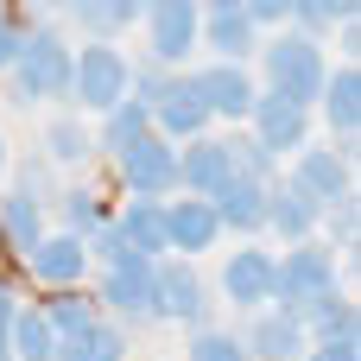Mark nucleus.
<instances>
[{"label": "nucleus", "mask_w": 361, "mask_h": 361, "mask_svg": "<svg viewBox=\"0 0 361 361\" xmlns=\"http://www.w3.org/2000/svg\"><path fill=\"white\" fill-rule=\"evenodd\" d=\"M260 63H267V95H286V102H298V108H311L317 102V89H324V76H330V63H324V51H317V38H305V32H286V38H273L267 51H260Z\"/></svg>", "instance_id": "f257e3e1"}, {"label": "nucleus", "mask_w": 361, "mask_h": 361, "mask_svg": "<svg viewBox=\"0 0 361 361\" xmlns=\"http://www.w3.org/2000/svg\"><path fill=\"white\" fill-rule=\"evenodd\" d=\"M305 361H361L355 343H317V349H305Z\"/></svg>", "instance_id": "f704fd0d"}, {"label": "nucleus", "mask_w": 361, "mask_h": 361, "mask_svg": "<svg viewBox=\"0 0 361 361\" xmlns=\"http://www.w3.org/2000/svg\"><path fill=\"white\" fill-rule=\"evenodd\" d=\"M216 235H222V222H216L209 197H178V203H165V247H178V254H209Z\"/></svg>", "instance_id": "4468645a"}, {"label": "nucleus", "mask_w": 361, "mask_h": 361, "mask_svg": "<svg viewBox=\"0 0 361 361\" xmlns=\"http://www.w3.org/2000/svg\"><path fill=\"white\" fill-rule=\"evenodd\" d=\"M349 178H355V152H349V146H305V159H298V178H292V184L330 209L336 197H349Z\"/></svg>", "instance_id": "6e6552de"}, {"label": "nucleus", "mask_w": 361, "mask_h": 361, "mask_svg": "<svg viewBox=\"0 0 361 361\" xmlns=\"http://www.w3.org/2000/svg\"><path fill=\"white\" fill-rule=\"evenodd\" d=\"M190 361H247V349H241V336H228V330H203V336L190 343Z\"/></svg>", "instance_id": "7c9ffc66"}, {"label": "nucleus", "mask_w": 361, "mask_h": 361, "mask_svg": "<svg viewBox=\"0 0 361 361\" xmlns=\"http://www.w3.org/2000/svg\"><path fill=\"white\" fill-rule=\"evenodd\" d=\"M209 209H216L222 228H260V222H267V184H254V178H228V184L209 197Z\"/></svg>", "instance_id": "412c9836"}, {"label": "nucleus", "mask_w": 361, "mask_h": 361, "mask_svg": "<svg viewBox=\"0 0 361 361\" xmlns=\"http://www.w3.org/2000/svg\"><path fill=\"white\" fill-rule=\"evenodd\" d=\"M254 25H279V19H292V0H235Z\"/></svg>", "instance_id": "473e14b6"}, {"label": "nucleus", "mask_w": 361, "mask_h": 361, "mask_svg": "<svg viewBox=\"0 0 361 361\" xmlns=\"http://www.w3.org/2000/svg\"><path fill=\"white\" fill-rule=\"evenodd\" d=\"M70 13H76L89 32H102V44H108V32H121L127 19H140V13H146V0H76Z\"/></svg>", "instance_id": "c756f323"}, {"label": "nucleus", "mask_w": 361, "mask_h": 361, "mask_svg": "<svg viewBox=\"0 0 361 361\" xmlns=\"http://www.w3.org/2000/svg\"><path fill=\"white\" fill-rule=\"evenodd\" d=\"M267 222H273L286 241H311L317 222H324V203L305 197L298 184H286V190H267Z\"/></svg>", "instance_id": "6ab92c4d"}, {"label": "nucleus", "mask_w": 361, "mask_h": 361, "mask_svg": "<svg viewBox=\"0 0 361 361\" xmlns=\"http://www.w3.org/2000/svg\"><path fill=\"white\" fill-rule=\"evenodd\" d=\"M121 184H127L133 197H159V203H165V190H178V146L159 140V133L133 140V146L121 152Z\"/></svg>", "instance_id": "39448f33"}, {"label": "nucleus", "mask_w": 361, "mask_h": 361, "mask_svg": "<svg viewBox=\"0 0 361 361\" xmlns=\"http://www.w3.org/2000/svg\"><path fill=\"white\" fill-rule=\"evenodd\" d=\"M305 330H317V343H355V305L330 292V298L305 305Z\"/></svg>", "instance_id": "a878e982"}, {"label": "nucleus", "mask_w": 361, "mask_h": 361, "mask_svg": "<svg viewBox=\"0 0 361 361\" xmlns=\"http://www.w3.org/2000/svg\"><path fill=\"white\" fill-rule=\"evenodd\" d=\"M330 209H336V241H343V247H355V228H361V216H355V190H349V197H336Z\"/></svg>", "instance_id": "72a5a7b5"}, {"label": "nucleus", "mask_w": 361, "mask_h": 361, "mask_svg": "<svg viewBox=\"0 0 361 361\" xmlns=\"http://www.w3.org/2000/svg\"><path fill=\"white\" fill-rule=\"evenodd\" d=\"M317 102H324V121H330L336 133H355V127H361V70H355V63L330 70L324 89H317Z\"/></svg>", "instance_id": "4be33fe9"}, {"label": "nucleus", "mask_w": 361, "mask_h": 361, "mask_svg": "<svg viewBox=\"0 0 361 361\" xmlns=\"http://www.w3.org/2000/svg\"><path fill=\"white\" fill-rule=\"evenodd\" d=\"M0 235H6L19 254H32V247L44 241V216H38V197H32V190H13V197L0 203Z\"/></svg>", "instance_id": "b1692460"}, {"label": "nucleus", "mask_w": 361, "mask_h": 361, "mask_svg": "<svg viewBox=\"0 0 361 361\" xmlns=\"http://www.w3.org/2000/svg\"><path fill=\"white\" fill-rule=\"evenodd\" d=\"M190 89H197L203 114H222V121H241V114L254 108V82H247L241 63H209V70L190 76Z\"/></svg>", "instance_id": "9b49d317"}, {"label": "nucleus", "mask_w": 361, "mask_h": 361, "mask_svg": "<svg viewBox=\"0 0 361 361\" xmlns=\"http://www.w3.org/2000/svg\"><path fill=\"white\" fill-rule=\"evenodd\" d=\"M25 260H32V279H44L51 292H70V286L89 273V254H82V241H76V235H44Z\"/></svg>", "instance_id": "a211bd4d"}, {"label": "nucleus", "mask_w": 361, "mask_h": 361, "mask_svg": "<svg viewBox=\"0 0 361 361\" xmlns=\"http://www.w3.org/2000/svg\"><path fill=\"white\" fill-rule=\"evenodd\" d=\"M38 317H44V324H51V336L63 343V336H76V330H89V324H95V305H89V298L70 286V292H57V298L38 311Z\"/></svg>", "instance_id": "c85d7f7f"}, {"label": "nucleus", "mask_w": 361, "mask_h": 361, "mask_svg": "<svg viewBox=\"0 0 361 361\" xmlns=\"http://www.w3.org/2000/svg\"><path fill=\"white\" fill-rule=\"evenodd\" d=\"M361 0H292V13L305 19V25H343V19H355Z\"/></svg>", "instance_id": "2f4dec72"}, {"label": "nucleus", "mask_w": 361, "mask_h": 361, "mask_svg": "<svg viewBox=\"0 0 361 361\" xmlns=\"http://www.w3.org/2000/svg\"><path fill=\"white\" fill-rule=\"evenodd\" d=\"M13 311H19V305H13V292H6V286H0V336H6V330H13Z\"/></svg>", "instance_id": "e433bc0d"}, {"label": "nucleus", "mask_w": 361, "mask_h": 361, "mask_svg": "<svg viewBox=\"0 0 361 361\" xmlns=\"http://www.w3.org/2000/svg\"><path fill=\"white\" fill-rule=\"evenodd\" d=\"M70 63H76V51H70L51 25H38L32 38H19L13 82H19L25 102H63V95H70Z\"/></svg>", "instance_id": "f03ea898"}, {"label": "nucleus", "mask_w": 361, "mask_h": 361, "mask_svg": "<svg viewBox=\"0 0 361 361\" xmlns=\"http://www.w3.org/2000/svg\"><path fill=\"white\" fill-rule=\"evenodd\" d=\"M146 19H152V57H159V63L190 57L197 25H203V6H197V0H146Z\"/></svg>", "instance_id": "1a4fd4ad"}, {"label": "nucleus", "mask_w": 361, "mask_h": 361, "mask_svg": "<svg viewBox=\"0 0 361 361\" xmlns=\"http://www.w3.org/2000/svg\"><path fill=\"white\" fill-rule=\"evenodd\" d=\"M6 349H13V361H57V336H51V324L38 311H13Z\"/></svg>", "instance_id": "393cba45"}, {"label": "nucleus", "mask_w": 361, "mask_h": 361, "mask_svg": "<svg viewBox=\"0 0 361 361\" xmlns=\"http://www.w3.org/2000/svg\"><path fill=\"white\" fill-rule=\"evenodd\" d=\"M114 235H121L133 254H146V260L165 254V203H159V197H133V203L114 216Z\"/></svg>", "instance_id": "aec40b11"}, {"label": "nucleus", "mask_w": 361, "mask_h": 361, "mask_svg": "<svg viewBox=\"0 0 361 361\" xmlns=\"http://www.w3.org/2000/svg\"><path fill=\"white\" fill-rule=\"evenodd\" d=\"M0 171H6V140H0Z\"/></svg>", "instance_id": "4c0bfd02"}, {"label": "nucleus", "mask_w": 361, "mask_h": 361, "mask_svg": "<svg viewBox=\"0 0 361 361\" xmlns=\"http://www.w3.org/2000/svg\"><path fill=\"white\" fill-rule=\"evenodd\" d=\"M146 133H152V114H146V102H133V95H127L121 108H108V127H102V146H108V152L121 159V152H127L133 140H146Z\"/></svg>", "instance_id": "bb28decb"}, {"label": "nucleus", "mask_w": 361, "mask_h": 361, "mask_svg": "<svg viewBox=\"0 0 361 361\" xmlns=\"http://www.w3.org/2000/svg\"><path fill=\"white\" fill-rule=\"evenodd\" d=\"M152 267L159 260H146V254H121L102 273V305L127 311V317H152Z\"/></svg>", "instance_id": "9d476101"}, {"label": "nucleus", "mask_w": 361, "mask_h": 361, "mask_svg": "<svg viewBox=\"0 0 361 361\" xmlns=\"http://www.w3.org/2000/svg\"><path fill=\"white\" fill-rule=\"evenodd\" d=\"M197 38H209L228 63H241V57H254V44H260V25L235 6V0H209V19L197 25Z\"/></svg>", "instance_id": "f3484780"}, {"label": "nucleus", "mask_w": 361, "mask_h": 361, "mask_svg": "<svg viewBox=\"0 0 361 361\" xmlns=\"http://www.w3.org/2000/svg\"><path fill=\"white\" fill-rule=\"evenodd\" d=\"M146 114H152V127H159V140H197V133L209 127V114H203V102H197V89H190V76H165V82L152 89V102H146Z\"/></svg>", "instance_id": "423d86ee"}, {"label": "nucleus", "mask_w": 361, "mask_h": 361, "mask_svg": "<svg viewBox=\"0 0 361 361\" xmlns=\"http://www.w3.org/2000/svg\"><path fill=\"white\" fill-rule=\"evenodd\" d=\"M209 298H203V279L190 260H165L152 267V317H178V324H203Z\"/></svg>", "instance_id": "0eeeda50"}, {"label": "nucleus", "mask_w": 361, "mask_h": 361, "mask_svg": "<svg viewBox=\"0 0 361 361\" xmlns=\"http://www.w3.org/2000/svg\"><path fill=\"white\" fill-rule=\"evenodd\" d=\"M57 361H127V336L95 317L89 330H76V336L57 343Z\"/></svg>", "instance_id": "5701e85b"}, {"label": "nucleus", "mask_w": 361, "mask_h": 361, "mask_svg": "<svg viewBox=\"0 0 361 361\" xmlns=\"http://www.w3.org/2000/svg\"><path fill=\"white\" fill-rule=\"evenodd\" d=\"M13 57H19V25L0 13V70H13Z\"/></svg>", "instance_id": "c9c22d12"}, {"label": "nucleus", "mask_w": 361, "mask_h": 361, "mask_svg": "<svg viewBox=\"0 0 361 361\" xmlns=\"http://www.w3.org/2000/svg\"><path fill=\"white\" fill-rule=\"evenodd\" d=\"M254 361H305V317L298 311H260L254 336L241 343Z\"/></svg>", "instance_id": "2eb2a0df"}, {"label": "nucleus", "mask_w": 361, "mask_h": 361, "mask_svg": "<svg viewBox=\"0 0 361 361\" xmlns=\"http://www.w3.org/2000/svg\"><path fill=\"white\" fill-rule=\"evenodd\" d=\"M70 95H76V108L108 114V108H121V102L133 95V63H127L114 44H89V51H76V63H70Z\"/></svg>", "instance_id": "7ed1b4c3"}, {"label": "nucleus", "mask_w": 361, "mask_h": 361, "mask_svg": "<svg viewBox=\"0 0 361 361\" xmlns=\"http://www.w3.org/2000/svg\"><path fill=\"white\" fill-rule=\"evenodd\" d=\"M44 146H51V159H57V165H89V152H95V133H89L76 114H57V121L44 127Z\"/></svg>", "instance_id": "cd10ccee"}, {"label": "nucleus", "mask_w": 361, "mask_h": 361, "mask_svg": "<svg viewBox=\"0 0 361 361\" xmlns=\"http://www.w3.org/2000/svg\"><path fill=\"white\" fill-rule=\"evenodd\" d=\"M44 6H76V0H44Z\"/></svg>", "instance_id": "58836bf2"}, {"label": "nucleus", "mask_w": 361, "mask_h": 361, "mask_svg": "<svg viewBox=\"0 0 361 361\" xmlns=\"http://www.w3.org/2000/svg\"><path fill=\"white\" fill-rule=\"evenodd\" d=\"M336 292V260L324 254V247H292L279 267H273V305H286V311H298L305 317V305H317V298H330Z\"/></svg>", "instance_id": "20e7f679"}, {"label": "nucleus", "mask_w": 361, "mask_h": 361, "mask_svg": "<svg viewBox=\"0 0 361 361\" xmlns=\"http://www.w3.org/2000/svg\"><path fill=\"white\" fill-rule=\"evenodd\" d=\"M273 254H260V247H241V254H228L222 260V292H228V305H241V311H260V305H273Z\"/></svg>", "instance_id": "ddd939ff"}, {"label": "nucleus", "mask_w": 361, "mask_h": 361, "mask_svg": "<svg viewBox=\"0 0 361 361\" xmlns=\"http://www.w3.org/2000/svg\"><path fill=\"white\" fill-rule=\"evenodd\" d=\"M254 140L267 146V152H298L305 146V127H311V108H298V102H286V95H254Z\"/></svg>", "instance_id": "f8f14e48"}, {"label": "nucleus", "mask_w": 361, "mask_h": 361, "mask_svg": "<svg viewBox=\"0 0 361 361\" xmlns=\"http://www.w3.org/2000/svg\"><path fill=\"white\" fill-rule=\"evenodd\" d=\"M228 178H235V159H228L222 140H190V146L178 152V184H184L190 197H216Z\"/></svg>", "instance_id": "dca6fc26"}]
</instances>
